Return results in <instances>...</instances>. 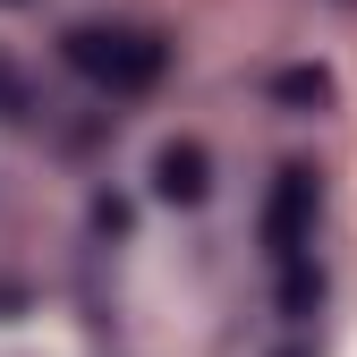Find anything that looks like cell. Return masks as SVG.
<instances>
[{"label":"cell","mask_w":357,"mask_h":357,"mask_svg":"<svg viewBox=\"0 0 357 357\" xmlns=\"http://www.w3.org/2000/svg\"><path fill=\"white\" fill-rule=\"evenodd\" d=\"M315 306H324V273H315V264H306V247H298V255H281V315L306 324Z\"/></svg>","instance_id":"277c9868"},{"label":"cell","mask_w":357,"mask_h":357,"mask_svg":"<svg viewBox=\"0 0 357 357\" xmlns=\"http://www.w3.org/2000/svg\"><path fill=\"white\" fill-rule=\"evenodd\" d=\"M68 60L94 85H111V94H145V85L162 77V43L153 34H128V26H77L68 34Z\"/></svg>","instance_id":"6da1fadb"},{"label":"cell","mask_w":357,"mask_h":357,"mask_svg":"<svg viewBox=\"0 0 357 357\" xmlns=\"http://www.w3.org/2000/svg\"><path fill=\"white\" fill-rule=\"evenodd\" d=\"M153 196L196 204V196H204V145H162V153H153Z\"/></svg>","instance_id":"3957f363"},{"label":"cell","mask_w":357,"mask_h":357,"mask_svg":"<svg viewBox=\"0 0 357 357\" xmlns=\"http://www.w3.org/2000/svg\"><path fill=\"white\" fill-rule=\"evenodd\" d=\"M264 238H273V264L315 238V170L289 162V170L273 178V196H264Z\"/></svg>","instance_id":"7a4b0ae2"}]
</instances>
